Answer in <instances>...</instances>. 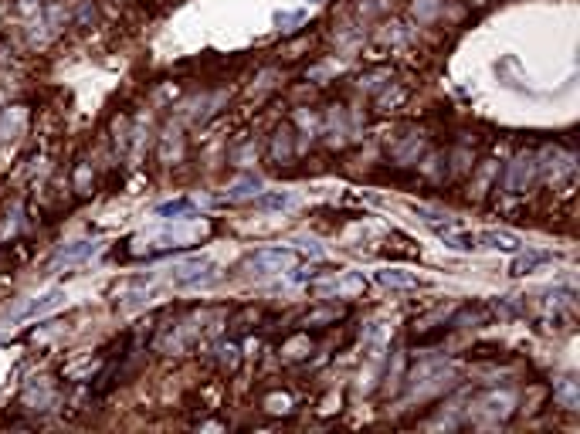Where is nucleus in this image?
Masks as SVG:
<instances>
[{
	"label": "nucleus",
	"mask_w": 580,
	"mask_h": 434,
	"mask_svg": "<svg viewBox=\"0 0 580 434\" xmlns=\"http://www.w3.org/2000/svg\"><path fill=\"white\" fill-rule=\"evenodd\" d=\"M217 275H214V264L207 258H193V262H183L174 268L170 282L176 288H193V285H211Z\"/></svg>",
	"instance_id": "nucleus-1"
},
{
	"label": "nucleus",
	"mask_w": 580,
	"mask_h": 434,
	"mask_svg": "<svg viewBox=\"0 0 580 434\" xmlns=\"http://www.w3.org/2000/svg\"><path fill=\"white\" fill-rule=\"evenodd\" d=\"M289 262H295L292 248H262L245 258V268H254V275H269V272H282Z\"/></svg>",
	"instance_id": "nucleus-2"
},
{
	"label": "nucleus",
	"mask_w": 580,
	"mask_h": 434,
	"mask_svg": "<svg viewBox=\"0 0 580 434\" xmlns=\"http://www.w3.org/2000/svg\"><path fill=\"white\" fill-rule=\"evenodd\" d=\"M479 248H489V251H505V255H516L522 251V238L513 234V231H479Z\"/></svg>",
	"instance_id": "nucleus-3"
},
{
	"label": "nucleus",
	"mask_w": 580,
	"mask_h": 434,
	"mask_svg": "<svg viewBox=\"0 0 580 434\" xmlns=\"http://www.w3.org/2000/svg\"><path fill=\"white\" fill-rule=\"evenodd\" d=\"M65 305V292L61 288H51V292H44V295H38L34 302L27 305L24 312H18L14 319H41V316H48V312H55V309H61Z\"/></svg>",
	"instance_id": "nucleus-4"
},
{
	"label": "nucleus",
	"mask_w": 580,
	"mask_h": 434,
	"mask_svg": "<svg viewBox=\"0 0 580 434\" xmlns=\"http://www.w3.org/2000/svg\"><path fill=\"white\" fill-rule=\"evenodd\" d=\"M98 251V241H75V245H65L55 251V258L51 264L58 268V264H75V262H85V258H92Z\"/></svg>",
	"instance_id": "nucleus-5"
},
{
	"label": "nucleus",
	"mask_w": 580,
	"mask_h": 434,
	"mask_svg": "<svg viewBox=\"0 0 580 434\" xmlns=\"http://www.w3.org/2000/svg\"><path fill=\"white\" fill-rule=\"evenodd\" d=\"M442 241H445V248H451V251H475V248H479V234L451 224L442 231Z\"/></svg>",
	"instance_id": "nucleus-6"
},
{
	"label": "nucleus",
	"mask_w": 580,
	"mask_h": 434,
	"mask_svg": "<svg viewBox=\"0 0 580 434\" xmlns=\"http://www.w3.org/2000/svg\"><path fill=\"white\" fill-rule=\"evenodd\" d=\"M193 210H197V200H191V197H176V200L160 204L153 214L156 217H163V221H183V217H191Z\"/></svg>",
	"instance_id": "nucleus-7"
},
{
	"label": "nucleus",
	"mask_w": 580,
	"mask_h": 434,
	"mask_svg": "<svg viewBox=\"0 0 580 434\" xmlns=\"http://www.w3.org/2000/svg\"><path fill=\"white\" fill-rule=\"evenodd\" d=\"M377 282L384 285V288H418V275H411L404 268H380L377 275H373Z\"/></svg>",
	"instance_id": "nucleus-8"
},
{
	"label": "nucleus",
	"mask_w": 580,
	"mask_h": 434,
	"mask_svg": "<svg viewBox=\"0 0 580 434\" xmlns=\"http://www.w3.org/2000/svg\"><path fill=\"white\" fill-rule=\"evenodd\" d=\"M550 262H553L550 251H526V255L516 251V262H513L509 272H513V275H529V272H536L540 264H550Z\"/></svg>",
	"instance_id": "nucleus-9"
},
{
	"label": "nucleus",
	"mask_w": 580,
	"mask_h": 434,
	"mask_svg": "<svg viewBox=\"0 0 580 434\" xmlns=\"http://www.w3.org/2000/svg\"><path fill=\"white\" fill-rule=\"evenodd\" d=\"M295 204V197L285 193V190H271V193H258L254 197V208L258 210H285Z\"/></svg>",
	"instance_id": "nucleus-10"
},
{
	"label": "nucleus",
	"mask_w": 580,
	"mask_h": 434,
	"mask_svg": "<svg viewBox=\"0 0 580 434\" xmlns=\"http://www.w3.org/2000/svg\"><path fill=\"white\" fill-rule=\"evenodd\" d=\"M529 173H533V160H516V163H513V173H509V180H505V187L513 190V193L522 190V184L529 180Z\"/></svg>",
	"instance_id": "nucleus-11"
},
{
	"label": "nucleus",
	"mask_w": 580,
	"mask_h": 434,
	"mask_svg": "<svg viewBox=\"0 0 580 434\" xmlns=\"http://www.w3.org/2000/svg\"><path fill=\"white\" fill-rule=\"evenodd\" d=\"M302 20H306V11H278L275 14V27H285L289 31V27L302 24Z\"/></svg>",
	"instance_id": "nucleus-12"
},
{
	"label": "nucleus",
	"mask_w": 580,
	"mask_h": 434,
	"mask_svg": "<svg viewBox=\"0 0 580 434\" xmlns=\"http://www.w3.org/2000/svg\"><path fill=\"white\" fill-rule=\"evenodd\" d=\"M252 187L258 190V187H262V180H258V177H245L241 184H234V187H231V197H234V200H241V197H248V193H252Z\"/></svg>",
	"instance_id": "nucleus-13"
},
{
	"label": "nucleus",
	"mask_w": 580,
	"mask_h": 434,
	"mask_svg": "<svg viewBox=\"0 0 580 434\" xmlns=\"http://www.w3.org/2000/svg\"><path fill=\"white\" fill-rule=\"evenodd\" d=\"M557 394H560V400L567 404V407H577V390H574V383H570V380H563L560 387H557Z\"/></svg>",
	"instance_id": "nucleus-14"
}]
</instances>
